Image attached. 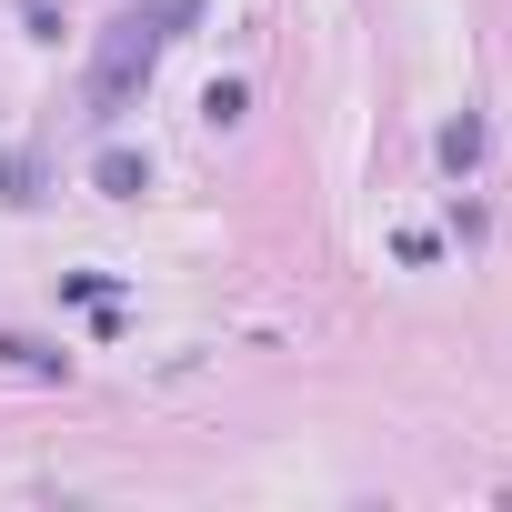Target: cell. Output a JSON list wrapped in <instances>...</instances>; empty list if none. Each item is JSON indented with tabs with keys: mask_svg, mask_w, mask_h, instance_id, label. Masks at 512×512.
<instances>
[{
	"mask_svg": "<svg viewBox=\"0 0 512 512\" xmlns=\"http://www.w3.org/2000/svg\"><path fill=\"white\" fill-rule=\"evenodd\" d=\"M181 11H191V0H161V11H121V21H111V41H101V61H91V121H111L121 91L151 81V61H161V41H171Z\"/></svg>",
	"mask_w": 512,
	"mask_h": 512,
	"instance_id": "cell-1",
	"label": "cell"
},
{
	"mask_svg": "<svg viewBox=\"0 0 512 512\" xmlns=\"http://www.w3.org/2000/svg\"><path fill=\"white\" fill-rule=\"evenodd\" d=\"M21 21H31L41 41H61V0H21Z\"/></svg>",
	"mask_w": 512,
	"mask_h": 512,
	"instance_id": "cell-2",
	"label": "cell"
}]
</instances>
